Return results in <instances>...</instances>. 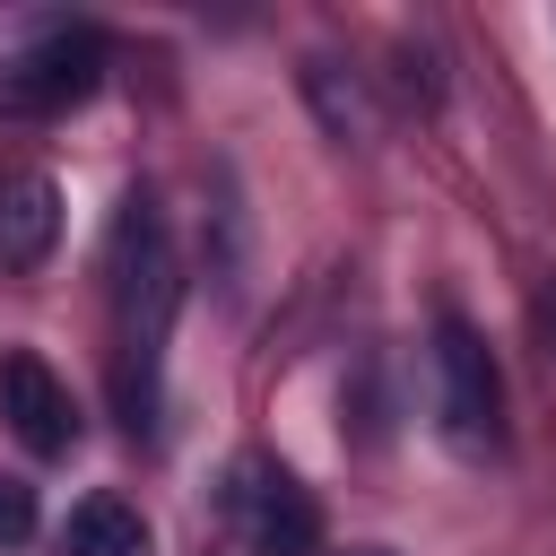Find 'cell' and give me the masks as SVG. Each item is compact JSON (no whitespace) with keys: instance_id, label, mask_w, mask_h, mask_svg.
<instances>
[{"instance_id":"obj_1","label":"cell","mask_w":556,"mask_h":556,"mask_svg":"<svg viewBox=\"0 0 556 556\" xmlns=\"http://www.w3.org/2000/svg\"><path fill=\"white\" fill-rule=\"evenodd\" d=\"M174 304H182L174 252H165L148 200H130V217H122V269H113V391H122L130 434L156 426V374H165Z\"/></svg>"},{"instance_id":"obj_7","label":"cell","mask_w":556,"mask_h":556,"mask_svg":"<svg viewBox=\"0 0 556 556\" xmlns=\"http://www.w3.org/2000/svg\"><path fill=\"white\" fill-rule=\"evenodd\" d=\"M61 556H156V539H148V521L122 495H87L61 521Z\"/></svg>"},{"instance_id":"obj_5","label":"cell","mask_w":556,"mask_h":556,"mask_svg":"<svg viewBox=\"0 0 556 556\" xmlns=\"http://www.w3.org/2000/svg\"><path fill=\"white\" fill-rule=\"evenodd\" d=\"M0 417H9V434H17L35 460H61V452L78 443L70 382H61L35 348H9V356H0Z\"/></svg>"},{"instance_id":"obj_3","label":"cell","mask_w":556,"mask_h":556,"mask_svg":"<svg viewBox=\"0 0 556 556\" xmlns=\"http://www.w3.org/2000/svg\"><path fill=\"white\" fill-rule=\"evenodd\" d=\"M434 417H443V434L460 452H495L504 443V382H495L486 339L460 313L434 321Z\"/></svg>"},{"instance_id":"obj_6","label":"cell","mask_w":556,"mask_h":556,"mask_svg":"<svg viewBox=\"0 0 556 556\" xmlns=\"http://www.w3.org/2000/svg\"><path fill=\"white\" fill-rule=\"evenodd\" d=\"M52 243H61V182L9 174L0 182V269H43Z\"/></svg>"},{"instance_id":"obj_9","label":"cell","mask_w":556,"mask_h":556,"mask_svg":"<svg viewBox=\"0 0 556 556\" xmlns=\"http://www.w3.org/2000/svg\"><path fill=\"white\" fill-rule=\"evenodd\" d=\"M26 539H35V486L0 478V547H26Z\"/></svg>"},{"instance_id":"obj_2","label":"cell","mask_w":556,"mask_h":556,"mask_svg":"<svg viewBox=\"0 0 556 556\" xmlns=\"http://www.w3.org/2000/svg\"><path fill=\"white\" fill-rule=\"evenodd\" d=\"M96 78H104V35L96 26H52V35H35L26 52L0 61V113L9 122H52V113L87 104Z\"/></svg>"},{"instance_id":"obj_10","label":"cell","mask_w":556,"mask_h":556,"mask_svg":"<svg viewBox=\"0 0 556 556\" xmlns=\"http://www.w3.org/2000/svg\"><path fill=\"white\" fill-rule=\"evenodd\" d=\"M356 556H391V547H356Z\"/></svg>"},{"instance_id":"obj_8","label":"cell","mask_w":556,"mask_h":556,"mask_svg":"<svg viewBox=\"0 0 556 556\" xmlns=\"http://www.w3.org/2000/svg\"><path fill=\"white\" fill-rule=\"evenodd\" d=\"M304 104L321 113V130H330L339 148H365V139H374V104H365V87H356L339 61H321V52L304 61Z\"/></svg>"},{"instance_id":"obj_4","label":"cell","mask_w":556,"mask_h":556,"mask_svg":"<svg viewBox=\"0 0 556 556\" xmlns=\"http://www.w3.org/2000/svg\"><path fill=\"white\" fill-rule=\"evenodd\" d=\"M217 504H226V521H235V539H243L252 556H313V539H321L313 495H304L287 469H269V460H235Z\"/></svg>"}]
</instances>
